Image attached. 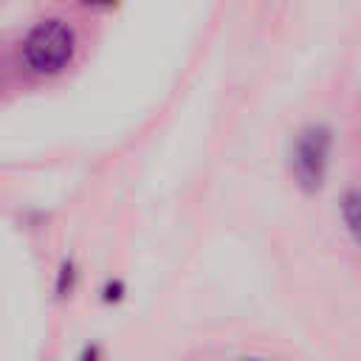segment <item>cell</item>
I'll list each match as a JSON object with an SVG mask.
<instances>
[{
    "label": "cell",
    "instance_id": "cell-3",
    "mask_svg": "<svg viewBox=\"0 0 361 361\" xmlns=\"http://www.w3.org/2000/svg\"><path fill=\"white\" fill-rule=\"evenodd\" d=\"M341 217H344V226L353 234V240L361 245V189H350L341 197Z\"/></svg>",
    "mask_w": 361,
    "mask_h": 361
},
{
    "label": "cell",
    "instance_id": "cell-6",
    "mask_svg": "<svg viewBox=\"0 0 361 361\" xmlns=\"http://www.w3.org/2000/svg\"><path fill=\"white\" fill-rule=\"evenodd\" d=\"M79 3H85V6H110L116 0H79Z\"/></svg>",
    "mask_w": 361,
    "mask_h": 361
},
{
    "label": "cell",
    "instance_id": "cell-4",
    "mask_svg": "<svg viewBox=\"0 0 361 361\" xmlns=\"http://www.w3.org/2000/svg\"><path fill=\"white\" fill-rule=\"evenodd\" d=\"M73 276H76L73 265H71V262H65V265H62V271H59V293L65 290V282H68V288H73Z\"/></svg>",
    "mask_w": 361,
    "mask_h": 361
},
{
    "label": "cell",
    "instance_id": "cell-5",
    "mask_svg": "<svg viewBox=\"0 0 361 361\" xmlns=\"http://www.w3.org/2000/svg\"><path fill=\"white\" fill-rule=\"evenodd\" d=\"M121 290H124L121 282H110V285L104 288V302H118V299H121Z\"/></svg>",
    "mask_w": 361,
    "mask_h": 361
},
{
    "label": "cell",
    "instance_id": "cell-2",
    "mask_svg": "<svg viewBox=\"0 0 361 361\" xmlns=\"http://www.w3.org/2000/svg\"><path fill=\"white\" fill-rule=\"evenodd\" d=\"M330 130L324 124H310L296 133L290 144V172L305 192H316L324 183L330 161Z\"/></svg>",
    "mask_w": 361,
    "mask_h": 361
},
{
    "label": "cell",
    "instance_id": "cell-1",
    "mask_svg": "<svg viewBox=\"0 0 361 361\" xmlns=\"http://www.w3.org/2000/svg\"><path fill=\"white\" fill-rule=\"evenodd\" d=\"M73 51H76V34L59 17L39 20L23 39V62L37 76H54L62 68H68Z\"/></svg>",
    "mask_w": 361,
    "mask_h": 361
}]
</instances>
